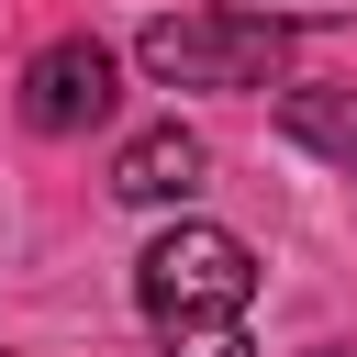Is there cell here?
Segmentation results:
<instances>
[{"mask_svg":"<svg viewBox=\"0 0 357 357\" xmlns=\"http://www.w3.org/2000/svg\"><path fill=\"white\" fill-rule=\"evenodd\" d=\"M134 301L156 324H223L257 301V245L223 234V223H167L145 257H134Z\"/></svg>","mask_w":357,"mask_h":357,"instance_id":"obj_1","label":"cell"},{"mask_svg":"<svg viewBox=\"0 0 357 357\" xmlns=\"http://www.w3.org/2000/svg\"><path fill=\"white\" fill-rule=\"evenodd\" d=\"M134 67L156 89H268L279 78V33L245 11H156L134 33Z\"/></svg>","mask_w":357,"mask_h":357,"instance_id":"obj_2","label":"cell"},{"mask_svg":"<svg viewBox=\"0 0 357 357\" xmlns=\"http://www.w3.org/2000/svg\"><path fill=\"white\" fill-rule=\"evenodd\" d=\"M112 100H123V67H112L100 33H56V45L22 67V123H33V134H89Z\"/></svg>","mask_w":357,"mask_h":357,"instance_id":"obj_3","label":"cell"},{"mask_svg":"<svg viewBox=\"0 0 357 357\" xmlns=\"http://www.w3.org/2000/svg\"><path fill=\"white\" fill-rule=\"evenodd\" d=\"M201 167H212V156H201V134H190V123H145V134L112 156V201H134V212L190 201V190H201Z\"/></svg>","mask_w":357,"mask_h":357,"instance_id":"obj_4","label":"cell"},{"mask_svg":"<svg viewBox=\"0 0 357 357\" xmlns=\"http://www.w3.org/2000/svg\"><path fill=\"white\" fill-rule=\"evenodd\" d=\"M279 134L357 178V89H335V78H324V89H279Z\"/></svg>","mask_w":357,"mask_h":357,"instance_id":"obj_5","label":"cell"},{"mask_svg":"<svg viewBox=\"0 0 357 357\" xmlns=\"http://www.w3.org/2000/svg\"><path fill=\"white\" fill-rule=\"evenodd\" d=\"M167 357H257V346H245V312H223V324H167Z\"/></svg>","mask_w":357,"mask_h":357,"instance_id":"obj_6","label":"cell"},{"mask_svg":"<svg viewBox=\"0 0 357 357\" xmlns=\"http://www.w3.org/2000/svg\"><path fill=\"white\" fill-rule=\"evenodd\" d=\"M245 22H268V33H301V22H346L357 0H234Z\"/></svg>","mask_w":357,"mask_h":357,"instance_id":"obj_7","label":"cell"},{"mask_svg":"<svg viewBox=\"0 0 357 357\" xmlns=\"http://www.w3.org/2000/svg\"><path fill=\"white\" fill-rule=\"evenodd\" d=\"M312 357H357V346H312Z\"/></svg>","mask_w":357,"mask_h":357,"instance_id":"obj_8","label":"cell"}]
</instances>
